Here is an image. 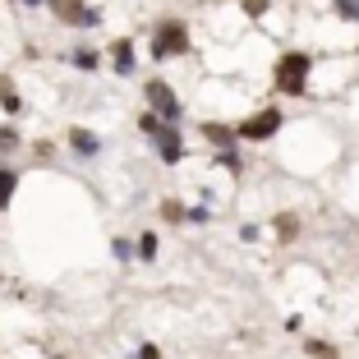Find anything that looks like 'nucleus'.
Segmentation results:
<instances>
[{
    "mask_svg": "<svg viewBox=\"0 0 359 359\" xmlns=\"http://www.w3.org/2000/svg\"><path fill=\"white\" fill-rule=\"evenodd\" d=\"M148 102L157 106V111H161L166 120H180V102H175V93H170V88L161 83V79H152V83H148Z\"/></svg>",
    "mask_w": 359,
    "mask_h": 359,
    "instance_id": "39448f33",
    "label": "nucleus"
},
{
    "mask_svg": "<svg viewBox=\"0 0 359 359\" xmlns=\"http://www.w3.org/2000/svg\"><path fill=\"white\" fill-rule=\"evenodd\" d=\"M51 5H55V14H60L65 23H97V14L88 10L83 0H51Z\"/></svg>",
    "mask_w": 359,
    "mask_h": 359,
    "instance_id": "423d86ee",
    "label": "nucleus"
},
{
    "mask_svg": "<svg viewBox=\"0 0 359 359\" xmlns=\"http://www.w3.org/2000/svg\"><path fill=\"white\" fill-rule=\"evenodd\" d=\"M10 194H14V175H10V170H0V208L10 203Z\"/></svg>",
    "mask_w": 359,
    "mask_h": 359,
    "instance_id": "1a4fd4ad",
    "label": "nucleus"
},
{
    "mask_svg": "<svg viewBox=\"0 0 359 359\" xmlns=\"http://www.w3.org/2000/svg\"><path fill=\"white\" fill-rule=\"evenodd\" d=\"M189 46V32H184V23H161L157 28V37H152V51L166 60V55H180Z\"/></svg>",
    "mask_w": 359,
    "mask_h": 359,
    "instance_id": "f03ea898",
    "label": "nucleus"
},
{
    "mask_svg": "<svg viewBox=\"0 0 359 359\" xmlns=\"http://www.w3.org/2000/svg\"><path fill=\"white\" fill-rule=\"evenodd\" d=\"M208 138H212V143H226V138H231V129H222V125H208Z\"/></svg>",
    "mask_w": 359,
    "mask_h": 359,
    "instance_id": "ddd939ff",
    "label": "nucleus"
},
{
    "mask_svg": "<svg viewBox=\"0 0 359 359\" xmlns=\"http://www.w3.org/2000/svg\"><path fill=\"white\" fill-rule=\"evenodd\" d=\"M143 134L157 138V148H161V157H166V161H180V157H184V143H180V134H175V129H166V125H157L152 116H143Z\"/></svg>",
    "mask_w": 359,
    "mask_h": 359,
    "instance_id": "7ed1b4c3",
    "label": "nucleus"
},
{
    "mask_svg": "<svg viewBox=\"0 0 359 359\" xmlns=\"http://www.w3.org/2000/svg\"><path fill=\"white\" fill-rule=\"evenodd\" d=\"M276 231H281V235H295V217H276Z\"/></svg>",
    "mask_w": 359,
    "mask_h": 359,
    "instance_id": "4468645a",
    "label": "nucleus"
},
{
    "mask_svg": "<svg viewBox=\"0 0 359 359\" xmlns=\"http://www.w3.org/2000/svg\"><path fill=\"white\" fill-rule=\"evenodd\" d=\"M276 129H281V111H258L254 120L240 125V134L244 138H267V134H276Z\"/></svg>",
    "mask_w": 359,
    "mask_h": 359,
    "instance_id": "20e7f679",
    "label": "nucleus"
},
{
    "mask_svg": "<svg viewBox=\"0 0 359 359\" xmlns=\"http://www.w3.org/2000/svg\"><path fill=\"white\" fill-rule=\"evenodd\" d=\"M0 102H5V111H19V97H14L10 79H0Z\"/></svg>",
    "mask_w": 359,
    "mask_h": 359,
    "instance_id": "6e6552de",
    "label": "nucleus"
},
{
    "mask_svg": "<svg viewBox=\"0 0 359 359\" xmlns=\"http://www.w3.org/2000/svg\"><path fill=\"white\" fill-rule=\"evenodd\" d=\"M337 10L346 14V19H359V0H337Z\"/></svg>",
    "mask_w": 359,
    "mask_h": 359,
    "instance_id": "9b49d317",
    "label": "nucleus"
},
{
    "mask_svg": "<svg viewBox=\"0 0 359 359\" xmlns=\"http://www.w3.org/2000/svg\"><path fill=\"white\" fill-rule=\"evenodd\" d=\"M138 254L152 258V254H157V240H152V235H143V240H138Z\"/></svg>",
    "mask_w": 359,
    "mask_h": 359,
    "instance_id": "f8f14e48",
    "label": "nucleus"
},
{
    "mask_svg": "<svg viewBox=\"0 0 359 359\" xmlns=\"http://www.w3.org/2000/svg\"><path fill=\"white\" fill-rule=\"evenodd\" d=\"M244 10H249V14H263V10H267V0H244Z\"/></svg>",
    "mask_w": 359,
    "mask_h": 359,
    "instance_id": "2eb2a0df",
    "label": "nucleus"
},
{
    "mask_svg": "<svg viewBox=\"0 0 359 359\" xmlns=\"http://www.w3.org/2000/svg\"><path fill=\"white\" fill-rule=\"evenodd\" d=\"M116 69H120V74L134 69V51H129V42H116Z\"/></svg>",
    "mask_w": 359,
    "mask_h": 359,
    "instance_id": "0eeeda50",
    "label": "nucleus"
},
{
    "mask_svg": "<svg viewBox=\"0 0 359 359\" xmlns=\"http://www.w3.org/2000/svg\"><path fill=\"white\" fill-rule=\"evenodd\" d=\"M74 148H79V152H97V138H93V134H83V129H79V134H74Z\"/></svg>",
    "mask_w": 359,
    "mask_h": 359,
    "instance_id": "9d476101",
    "label": "nucleus"
},
{
    "mask_svg": "<svg viewBox=\"0 0 359 359\" xmlns=\"http://www.w3.org/2000/svg\"><path fill=\"white\" fill-rule=\"evenodd\" d=\"M304 79H309V55H281L276 65V88L281 93H304Z\"/></svg>",
    "mask_w": 359,
    "mask_h": 359,
    "instance_id": "f257e3e1",
    "label": "nucleus"
}]
</instances>
